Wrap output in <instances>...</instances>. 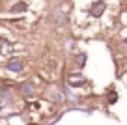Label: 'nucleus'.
Instances as JSON below:
<instances>
[{"instance_id": "20e7f679", "label": "nucleus", "mask_w": 127, "mask_h": 125, "mask_svg": "<svg viewBox=\"0 0 127 125\" xmlns=\"http://www.w3.org/2000/svg\"><path fill=\"white\" fill-rule=\"evenodd\" d=\"M0 108H2V103H0Z\"/></svg>"}, {"instance_id": "f257e3e1", "label": "nucleus", "mask_w": 127, "mask_h": 125, "mask_svg": "<svg viewBox=\"0 0 127 125\" xmlns=\"http://www.w3.org/2000/svg\"><path fill=\"white\" fill-rule=\"evenodd\" d=\"M21 90H23L24 95H32V94H34V86H32V84H23Z\"/></svg>"}, {"instance_id": "f03ea898", "label": "nucleus", "mask_w": 127, "mask_h": 125, "mask_svg": "<svg viewBox=\"0 0 127 125\" xmlns=\"http://www.w3.org/2000/svg\"><path fill=\"white\" fill-rule=\"evenodd\" d=\"M8 67H9L11 71H19V69H21V62H17V60H11V62L8 63Z\"/></svg>"}, {"instance_id": "7ed1b4c3", "label": "nucleus", "mask_w": 127, "mask_h": 125, "mask_svg": "<svg viewBox=\"0 0 127 125\" xmlns=\"http://www.w3.org/2000/svg\"><path fill=\"white\" fill-rule=\"evenodd\" d=\"M24 8H26V4H17V6H13V11H23Z\"/></svg>"}]
</instances>
